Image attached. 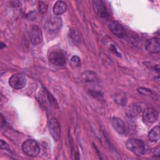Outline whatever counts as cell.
Returning a JSON list of instances; mask_svg holds the SVG:
<instances>
[{
	"label": "cell",
	"mask_w": 160,
	"mask_h": 160,
	"mask_svg": "<svg viewBox=\"0 0 160 160\" xmlns=\"http://www.w3.org/2000/svg\"><path fill=\"white\" fill-rule=\"evenodd\" d=\"M1 149H8V145L7 144V143L5 142V141H4L3 140H1Z\"/></svg>",
	"instance_id": "cell-24"
},
{
	"label": "cell",
	"mask_w": 160,
	"mask_h": 160,
	"mask_svg": "<svg viewBox=\"0 0 160 160\" xmlns=\"http://www.w3.org/2000/svg\"><path fill=\"white\" fill-rule=\"evenodd\" d=\"M158 118V111L152 108H147L144 109L142 114L143 121L149 124L155 122Z\"/></svg>",
	"instance_id": "cell-8"
},
{
	"label": "cell",
	"mask_w": 160,
	"mask_h": 160,
	"mask_svg": "<svg viewBox=\"0 0 160 160\" xmlns=\"http://www.w3.org/2000/svg\"><path fill=\"white\" fill-rule=\"evenodd\" d=\"M27 82L26 77L20 73L13 74L9 79V84L11 88L15 89H20L23 88Z\"/></svg>",
	"instance_id": "cell-5"
},
{
	"label": "cell",
	"mask_w": 160,
	"mask_h": 160,
	"mask_svg": "<svg viewBox=\"0 0 160 160\" xmlns=\"http://www.w3.org/2000/svg\"><path fill=\"white\" fill-rule=\"evenodd\" d=\"M108 48L109 49V51H112L115 55H116L118 57H121V54L120 53V52L119 51L117 46H116V44L112 42H110V44L108 45Z\"/></svg>",
	"instance_id": "cell-20"
},
{
	"label": "cell",
	"mask_w": 160,
	"mask_h": 160,
	"mask_svg": "<svg viewBox=\"0 0 160 160\" xmlns=\"http://www.w3.org/2000/svg\"><path fill=\"white\" fill-rule=\"evenodd\" d=\"M49 61L58 66H62L66 64V56L64 51L61 49L52 50L48 56Z\"/></svg>",
	"instance_id": "cell-2"
},
{
	"label": "cell",
	"mask_w": 160,
	"mask_h": 160,
	"mask_svg": "<svg viewBox=\"0 0 160 160\" xmlns=\"http://www.w3.org/2000/svg\"><path fill=\"white\" fill-rule=\"evenodd\" d=\"M114 101L116 102L121 106H124L126 104L127 102V98L124 94H118L114 98Z\"/></svg>",
	"instance_id": "cell-18"
},
{
	"label": "cell",
	"mask_w": 160,
	"mask_h": 160,
	"mask_svg": "<svg viewBox=\"0 0 160 160\" xmlns=\"http://www.w3.org/2000/svg\"><path fill=\"white\" fill-rule=\"evenodd\" d=\"M152 154L154 157H159V146H158L157 147L154 148L152 150Z\"/></svg>",
	"instance_id": "cell-23"
},
{
	"label": "cell",
	"mask_w": 160,
	"mask_h": 160,
	"mask_svg": "<svg viewBox=\"0 0 160 160\" xmlns=\"http://www.w3.org/2000/svg\"><path fill=\"white\" fill-rule=\"evenodd\" d=\"M92 6L94 10V12L96 13L98 16L101 18H106L108 17V11L105 4V2L103 1H92Z\"/></svg>",
	"instance_id": "cell-10"
},
{
	"label": "cell",
	"mask_w": 160,
	"mask_h": 160,
	"mask_svg": "<svg viewBox=\"0 0 160 160\" xmlns=\"http://www.w3.org/2000/svg\"><path fill=\"white\" fill-rule=\"evenodd\" d=\"M62 19L59 16H52L46 21L44 28L49 32H56L62 27Z\"/></svg>",
	"instance_id": "cell-4"
},
{
	"label": "cell",
	"mask_w": 160,
	"mask_h": 160,
	"mask_svg": "<svg viewBox=\"0 0 160 160\" xmlns=\"http://www.w3.org/2000/svg\"><path fill=\"white\" fill-rule=\"evenodd\" d=\"M48 128L49 132L52 138L55 141H58L61 136V126L57 119L51 118L48 123Z\"/></svg>",
	"instance_id": "cell-7"
},
{
	"label": "cell",
	"mask_w": 160,
	"mask_h": 160,
	"mask_svg": "<svg viewBox=\"0 0 160 160\" xmlns=\"http://www.w3.org/2000/svg\"><path fill=\"white\" fill-rule=\"evenodd\" d=\"M148 139L152 142H157L160 138V128L159 126L153 128L148 134Z\"/></svg>",
	"instance_id": "cell-16"
},
{
	"label": "cell",
	"mask_w": 160,
	"mask_h": 160,
	"mask_svg": "<svg viewBox=\"0 0 160 160\" xmlns=\"http://www.w3.org/2000/svg\"><path fill=\"white\" fill-rule=\"evenodd\" d=\"M47 9H48V5L46 4H45L42 1L39 2V10L42 14L45 13Z\"/></svg>",
	"instance_id": "cell-21"
},
{
	"label": "cell",
	"mask_w": 160,
	"mask_h": 160,
	"mask_svg": "<svg viewBox=\"0 0 160 160\" xmlns=\"http://www.w3.org/2000/svg\"><path fill=\"white\" fill-rule=\"evenodd\" d=\"M109 29L117 37L122 38L126 34L124 28L118 22L113 21L109 22L108 25Z\"/></svg>",
	"instance_id": "cell-9"
},
{
	"label": "cell",
	"mask_w": 160,
	"mask_h": 160,
	"mask_svg": "<svg viewBox=\"0 0 160 160\" xmlns=\"http://www.w3.org/2000/svg\"><path fill=\"white\" fill-rule=\"evenodd\" d=\"M1 49H2L3 46H4V47H5V44H3L2 42H1Z\"/></svg>",
	"instance_id": "cell-25"
},
{
	"label": "cell",
	"mask_w": 160,
	"mask_h": 160,
	"mask_svg": "<svg viewBox=\"0 0 160 160\" xmlns=\"http://www.w3.org/2000/svg\"><path fill=\"white\" fill-rule=\"evenodd\" d=\"M70 64L72 68H78L81 66V59L77 56H73L70 59Z\"/></svg>",
	"instance_id": "cell-19"
},
{
	"label": "cell",
	"mask_w": 160,
	"mask_h": 160,
	"mask_svg": "<svg viewBox=\"0 0 160 160\" xmlns=\"http://www.w3.org/2000/svg\"><path fill=\"white\" fill-rule=\"evenodd\" d=\"M138 92L141 94H145V95H149L152 93L151 89H146V88H140L138 89Z\"/></svg>",
	"instance_id": "cell-22"
},
{
	"label": "cell",
	"mask_w": 160,
	"mask_h": 160,
	"mask_svg": "<svg viewBox=\"0 0 160 160\" xmlns=\"http://www.w3.org/2000/svg\"><path fill=\"white\" fill-rule=\"evenodd\" d=\"M67 9L66 4L62 1H57L53 6L52 11L56 16H59L63 14Z\"/></svg>",
	"instance_id": "cell-14"
},
{
	"label": "cell",
	"mask_w": 160,
	"mask_h": 160,
	"mask_svg": "<svg viewBox=\"0 0 160 160\" xmlns=\"http://www.w3.org/2000/svg\"><path fill=\"white\" fill-rule=\"evenodd\" d=\"M29 36L33 45H38L42 41V31L38 25L31 26L29 31Z\"/></svg>",
	"instance_id": "cell-6"
},
{
	"label": "cell",
	"mask_w": 160,
	"mask_h": 160,
	"mask_svg": "<svg viewBox=\"0 0 160 160\" xmlns=\"http://www.w3.org/2000/svg\"><path fill=\"white\" fill-rule=\"evenodd\" d=\"M141 112V108L137 104H131L128 106L125 111L126 116L130 118L138 116Z\"/></svg>",
	"instance_id": "cell-13"
},
{
	"label": "cell",
	"mask_w": 160,
	"mask_h": 160,
	"mask_svg": "<svg viewBox=\"0 0 160 160\" xmlns=\"http://www.w3.org/2000/svg\"><path fill=\"white\" fill-rule=\"evenodd\" d=\"M23 152L28 156L36 157L40 152V148L38 143L33 139H28L22 145Z\"/></svg>",
	"instance_id": "cell-3"
},
{
	"label": "cell",
	"mask_w": 160,
	"mask_h": 160,
	"mask_svg": "<svg viewBox=\"0 0 160 160\" xmlns=\"http://www.w3.org/2000/svg\"><path fill=\"white\" fill-rule=\"evenodd\" d=\"M128 150L137 156H142L146 152V146L144 141L136 138H130L126 142Z\"/></svg>",
	"instance_id": "cell-1"
},
{
	"label": "cell",
	"mask_w": 160,
	"mask_h": 160,
	"mask_svg": "<svg viewBox=\"0 0 160 160\" xmlns=\"http://www.w3.org/2000/svg\"><path fill=\"white\" fill-rule=\"evenodd\" d=\"M159 39L158 38H153L147 41L145 44L146 49L151 53H159L160 48Z\"/></svg>",
	"instance_id": "cell-11"
},
{
	"label": "cell",
	"mask_w": 160,
	"mask_h": 160,
	"mask_svg": "<svg viewBox=\"0 0 160 160\" xmlns=\"http://www.w3.org/2000/svg\"><path fill=\"white\" fill-rule=\"evenodd\" d=\"M69 37L71 41L76 45L79 46L81 44L82 42V37L81 33L75 29H71L69 32Z\"/></svg>",
	"instance_id": "cell-15"
},
{
	"label": "cell",
	"mask_w": 160,
	"mask_h": 160,
	"mask_svg": "<svg viewBox=\"0 0 160 160\" xmlns=\"http://www.w3.org/2000/svg\"><path fill=\"white\" fill-rule=\"evenodd\" d=\"M111 125L113 129L119 134H123L126 132V126L124 121L117 117H113L111 120Z\"/></svg>",
	"instance_id": "cell-12"
},
{
	"label": "cell",
	"mask_w": 160,
	"mask_h": 160,
	"mask_svg": "<svg viewBox=\"0 0 160 160\" xmlns=\"http://www.w3.org/2000/svg\"><path fill=\"white\" fill-rule=\"evenodd\" d=\"M82 81L84 82H93L96 79V74L92 71H86L81 74V76Z\"/></svg>",
	"instance_id": "cell-17"
}]
</instances>
